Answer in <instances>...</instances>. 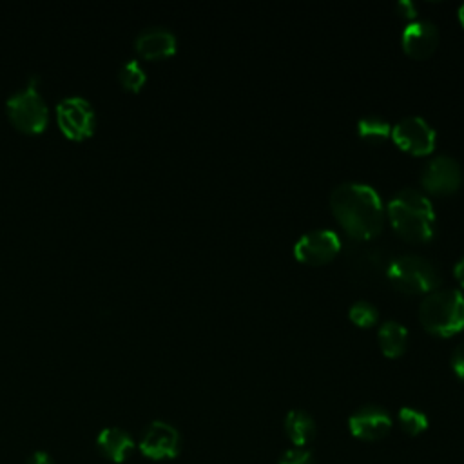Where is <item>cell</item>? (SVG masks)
<instances>
[{
  "label": "cell",
  "instance_id": "obj_1",
  "mask_svg": "<svg viewBox=\"0 0 464 464\" xmlns=\"http://www.w3.org/2000/svg\"><path fill=\"white\" fill-rule=\"evenodd\" d=\"M330 207L341 227L357 241L379 236L382 228V203L373 187L341 183L330 194Z\"/></svg>",
  "mask_w": 464,
  "mask_h": 464
},
{
  "label": "cell",
  "instance_id": "obj_2",
  "mask_svg": "<svg viewBox=\"0 0 464 464\" xmlns=\"http://www.w3.org/2000/svg\"><path fill=\"white\" fill-rule=\"evenodd\" d=\"M388 218L397 234L408 241H428L435 232L431 201L415 188H402L388 201Z\"/></svg>",
  "mask_w": 464,
  "mask_h": 464
},
{
  "label": "cell",
  "instance_id": "obj_3",
  "mask_svg": "<svg viewBox=\"0 0 464 464\" xmlns=\"http://www.w3.org/2000/svg\"><path fill=\"white\" fill-rule=\"evenodd\" d=\"M422 326L442 337H450L464 328V295L459 290H433L419 308Z\"/></svg>",
  "mask_w": 464,
  "mask_h": 464
},
{
  "label": "cell",
  "instance_id": "obj_4",
  "mask_svg": "<svg viewBox=\"0 0 464 464\" xmlns=\"http://www.w3.org/2000/svg\"><path fill=\"white\" fill-rule=\"evenodd\" d=\"M5 112L11 123L25 134H38L47 127L49 109L38 89L36 76H31L24 87L9 94Z\"/></svg>",
  "mask_w": 464,
  "mask_h": 464
},
{
  "label": "cell",
  "instance_id": "obj_5",
  "mask_svg": "<svg viewBox=\"0 0 464 464\" xmlns=\"http://www.w3.org/2000/svg\"><path fill=\"white\" fill-rule=\"evenodd\" d=\"M386 279L406 294H430L440 285L435 265L417 254L393 257L386 268Z\"/></svg>",
  "mask_w": 464,
  "mask_h": 464
},
{
  "label": "cell",
  "instance_id": "obj_6",
  "mask_svg": "<svg viewBox=\"0 0 464 464\" xmlns=\"http://www.w3.org/2000/svg\"><path fill=\"white\" fill-rule=\"evenodd\" d=\"M56 123L63 136L82 141L96 129V111L83 96H67L56 105Z\"/></svg>",
  "mask_w": 464,
  "mask_h": 464
},
{
  "label": "cell",
  "instance_id": "obj_7",
  "mask_svg": "<svg viewBox=\"0 0 464 464\" xmlns=\"http://www.w3.org/2000/svg\"><path fill=\"white\" fill-rule=\"evenodd\" d=\"M393 141L406 152L424 156L435 147V130L420 116H406L392 127Z\"/></svg>",
  "mask_w": 464,
  "mask_h": 464
},
{
  "label": "cell",
  "instance_id": "obj_8",
  "mask_svg": "<svg viewBox=\"0 0 464 464\" xmlns=\"http://www.w3.org/2000/svg\"><path fill=\"white\" fill-rule=\"evenodd\" d=\"M181 450V437L178 430L163 420L150 422L140 439V451L152 460H165L178 457Z\"/></svg>",
  "mask_w": 464,
  "mask_h": 464
},
{
  "label": "cell",
  "instance_id": "obj_9",
  "mask_svg": "<svg viewBox=\"0 0 464 464\" xmlns=\"http://www.w3.org/2000/svg\"><path fill=\"white\" fill-rule=\"evenodd\" d=\"M341 250V239L334 230L319 228L303 234L294 245V256L310 265H321L334 259Z\"/></svg>",
  "mask_w": 464,
  "mask_h": 464
},
{
  "label": "cell",
  "instance_id": "obj_10",
  "mask_svg": "<svg viewBox=\"0 0 464 464\" xmlns=\"http://www.w3.org/2000/svg\"><path fill=\"white\" fill-rule=\"evenodd\" d=\"M460 165L450 156L433 158L420 174L422 187L431 194H451L460 187Z\"/></svg>",
  "mask_w": 464,
  "mask_h": 464
},
{
  "label": "cell",
  "instance_id": "obj_11",
  "mask_svg": "<svg viewBox=\"0 0 464 464\" xmlns=\"http://www.w3.org/2000/svg\"><path fill=\"white\" fill-rule=\"evenodd\" d=\"M350 433L361 440H379L392 430L390 413L375 404L362 406L348 419Z\"/></svg>",
  "mask_w": 464,
  "mask_h": 464
},
{
  "label": "cell",
  "instance_id": "obj_12",
  "mask_svg": "<svg viewBox=\"0 0 464 464\" xmlns=\"http://www.w3.org/2000/svg\"><path fill=\"white\" fill-rule=\"evenodd\" d=\"M401 42L410 56L426 58L437 47L439 29L430 20H413L404 27Z\"/></svg>",
  "mask_w": 464,
  "mask_h": 464
},
{
  "label": "cell",
  "instance_id": "obj_13",
  "mask_svg": "<svg viewBox=\"0 0 464 464\" xmlns=\"http://www.w3.org/2000/svg\"><path fill=\"white\" fill-rule=\"evenodd\" d=\"M134 49L149 60L165 58L176 53V36L167 27H147L134 38Z\"/></svg>",
  "mask_w": 464,
  "mask_h": 464
},
{
  "label": "cell",
  "instance_id": "obj_14",
  "mask_svg": "<svg viewBox=\"0 0 464 464\" xmlns=\"http://www.w3.org/2000/svg\"><path fill=\"white\" fill-rule=\"evenodd\" d=\"M348 261L352 266V274L357 279L372 281L377 276L386 277V268L392 259L386 256V252L375 246H355L350 250Z\"/></svg>",
  "mask_w": 464,
  "mask_h": 464
},
{
  "label": "cell",
  "instance_id": "obj_15",
  "mask_svg": "<svg viewBox=\"0 0 464 464\" xmlns=\"http://www.w3.org/2000/svg\"><path fill=\"white\" fill-rule=\"evenodd\" d=\"M96 446L107 460H111L114 464H121V462L127 460L129 453L132 451L134 440L125 430L111 426V428H105L98 433Z\"/></svg>",
  "mask_w": 464,
  "mask_h": 464
},
{
  "label": "cell",
  "instance_id": "obj_16",
  "mask_svg": "<svg viewBox=\"0 0 464 464\" xmlns=\"http://www.w3.org/2000/svg\"><path fill=\"white\" fill-rule=\"evenodd\" d=\"M285 431L295 448H304L315 437V420L304 410H290L285 417Z\"/></svg>",
  "mask_w": 464,
  "mask_h": 464
},
{
  "label": "cell",
  "instance_id": "obj_17",
  "mask_svg": "<svg viewBox=\"0 0 464 464\" xmlns=\"http://www.w3.org/2000/svg\"><path fill=\"white\" fill-rule=\"evenodd\" d=\"M408 343L406 328L397 321H384L379 328V346L386 357H399Z\"/></svg>",
  "mask_w": 464,
  "mask_h": 464
},
{
  "label": "cell",
  "instance_id": "obj_18",
  "mask_svg": "<svg viewBox=\"0 0 464 464\" xmlns=\"http://www.w3.org/2000/svg\"><path fill=\"white\" fill-rule=\"evenodd\" d=\"M357 132L368 141H382L392 136V127L384 118L377 114H368L357 121Z\"/></svg>",
  "mask_w": 464,
  "mask_h": 464
},
{
  "label": "cell",
  "instance_id": "obj_19",
  "mask_svg": "<svg viewBox=\"0 0 464 464\" xmlns=\"http://www.w3.org/2000/svg\"><path fill=\"white\" fill-rule=\"evenodd\" d=\"M118 82L125 91L130 92H138L145 82H147V72L143 69V65L138 60H127L120 71H118Z\"/></svg>",
  "mask_w": 464,
  "mask_h": 464
},
{
  "label": "cell",
  "instance_id": "obj_20",
  "mask_svg": "<svg viewBox=\"0 0 464 464\" xmlns=\"http://www.w3.org/2000/svg\"><path fill=\"white\" fill-rule=\"evenodd\" d=\"M399 424H401V428H402L404 433L415 437V435L426 431V428H428V417H426L422 411L415 410V408L404 406V408L399 410Z\"/></svg>",
  "mask_w": 464,
  "mask_h": 464
},
{
  "label": "cell",
  "instance_id": "obj_21",
  "mask_svg": "<svg viewBox=\"0 0 464 464\" xmlns=\"http://www.w3.org/2000/svg\"><path fill=\"white\" fill-rule=\"evenodd\" d=\"M348 315H350V321L357 326H362V328H368L372 324H375L377 317H379V312L377 308L368 303V301H357L350 306L348 310Z\"/></svg>",
  "mask_w": 464,
  "mask_h": 464
},
{
  "label": "cell",
  "instance_id": "obj_22",
  "mask_svg": "<svg viewBox=\"0 0 464 464\" xmlns=\"http://www.w3.org/2000/svg\"><path fill=\"white\" fill-rule=\"evenodd\" d=\"M277 464H315V460H314V455L308 450L294 448V450L285 451Z\"/></svg>",
  "mask_w": 464,
  "mask_h": 464
},
{
  "label": "cell",
  "instance_id": "obj_23",
  "mask_svg": "<svg viewBox=\"0 0 464 464\" xmlns=\"http://www.w3.org/2000/svg\"><path fill=\"white\" fill-rule=\"evenodd\" d=\"M451 368H453V372H455L460 379H464V343H460V344L455 348V352H453V355H451Z\"/></svg>",
  "mask_w": 464,
  "mask_h": 464
},
{
  "label": "cell",
  "instance_id": "obj_24",
  "mask_svg": "<svg viewBox=\"0 0 464 464\" xmlns=\"http://www.w3.org/2000/svg\"><path fill=\"white\" fill-rule=\"evenodd\" d=\"M395 9H397V13H399V14L408 16V18H413V16L417 14L415 4H413V2H410V0H399V2L395 4Z\"/></svg>",
  "mask_w": 464,
  "mask_h": 464
},
{
  "label": "cell",
  "instance_id": "obj_25",
  "mask_svg": "<svg viewBox=\"0 0 464 464\" xmlns=\"http://www.w3.org/2000/svg\"><path fill=\"white\" fill-rule=\"evenodd\" d=\"M27 464H54V462H53V459H51L49 453H45V451H34V453L29 457Z\"/></svg>",
  "mask_w": 464,
  "mask_h": 464
},
{
  "label": "cell",
  "instance_id": "obj_26",
  "mask_svg": "<svg viewBox=\"0 0 464 464\" xmlns=\"http://www.w3.org/2000/svg\"><path fill=\"white\" fill-rule=\"evenodd\" d=\"M453 274H455V277L459 279V283L464 286V257L455 265V268H453Z\"/></svg>",
  "mask_w": 464,
  "mask_h": 464
},
{
  "label": "cell",
  "instance_id": "obj_27",
  "mask_svg": "<svg viewBox=\"0 0 464 464\" xmlns=\"http://www.w3.org/2000/svg\"><path fill=\"white\" fill-rule=\"evenodd\" d=\"M459 20H460V24L464 25V4L459 7Z\"/></svg>",
  "mask_w": 464,
  "mask_h": 464
}]
</instances>
